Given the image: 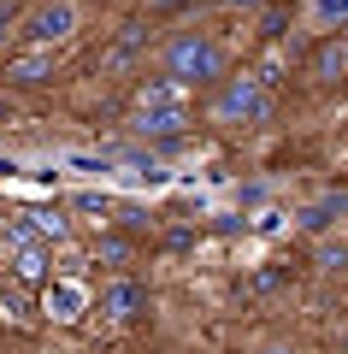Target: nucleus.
<instances>
[{"label":"nucleus","mask_w":348,"mask_h":354,"mask_svg":"<svg viewBox=\"0 0 348 354\" xmlns=\"http://www.w3.org/2000/svg\"><path fill=\"white\" fill-rule=\"evenodd\" d=\"M130 130L148 142L154 153H177L189 142V124H195V88L177 83V77H148L136 83V101H130Z\"/></svg>","instance_id":"nucleus-1"},{"label":"nucleus","mask_w":348,"mask_h":354,"mask_svg":"<svg viewBox=\"0 0 348 354\" xmlns=\"http://www.w3.org/2000/svg\"><path fill=\"white\" fill-rule=\"evenodd\" d=\"M160 71L177 77V83H189V88H219L224 77H230V48H224L212 30L183 24V30H172V36H165Z\"/></svg>","instance_id":"nucleus-2"},{"label":"nucleus","mask_w":348,"mask_h":354,"mask_svg":"<svg viewBox=\"0 0 348 354\" xmlns=\"http://www.w3.org/2000/svg\"><path fill=\"white\" fill-rule=\"evenodd\" d=\"M272 106H277V95L248 71V65H242V71H230V77L207 95V101H201V118H207V124H219V130H242V124H266V118H272Z\"/></svg>","instance_id":"nucleus-3"},{"label":"nucleus","mask_w":348,"mask_h":354,"mask_svg":"<svg viewBox=\"0 0 348 354\" xmlns=\"http://www.w3.org/2000/svg\"><path fill=\"white\" fill-rule=\"evenodd\" d=\"M77 30H83V6H77V0H42V6L24 12L18 36H24V48H59Z\"/></svg>","instance_id":"nucleus-4"},{"label":"nucleus","mask_w":348,"mask_h":354,"mask_svg":"<svg viewBox=\"0 0 348 354\" xmlns=\"http://www.w3.org/2000/svg\"><path fill=\"white\" fill-rule=\"evenodd\" d=\"M148 307H154L148 283L130 278V272H118V278H107V283L95 290V313L112 319V325H136V319H148Z\"/></svg>","instance_id":"nucleus-5"},{"label":"nucleus","mask_w":348,"mask_h":354,"mask_svg":"<svg viewBox=\"0 0 348 354\" xmlns=\"http://www.w3.org/2000/svg\"><path fill=\"white\" fill-rule=\"evenodd\" d=\"M36 301H42V313H48L53 325H77V319L95 307V290H89L77 272H53V283L36 295Z\"/></svg>","instance_id":"nucleus-6"},{"label":"nucleus","mask_w":348,"mask_h":354,"mask_svg":"<svg viewBox=\"0 0 348 354\" xmlns=\"http://www.w3.org/2000/svg\"><path fill=\"white\" fill-rule=\"evenodd\" d=\"M59 77V48H18L0 59V83L6 88H48Z\"/></svg>","instance_id":"nucleus-7"},{"label":"nucleus","mask_w":348,"mask_h":354,"mask_svg":"<svg viewBox=\"0 0 348 354\" xmlns=\"http://www.w3.org/2000/svg\"><path fill=\"white\" fill-rule=\"evenodd\" d=\"M148 53V24L142 18H130V24H118L112 30V41H107V53H100V77H118V71H130V65Z\"/></svg>","instance_id":"nucleus-8"},{"label":"nucleus","mask_w":348,"mask_h":354,"mask_svg":"<svg viewBox=\"0 0 348 354\" xmlns=\"http://www.w3.org/2000/svg\"><path fill=\"white\" fill-rule=\"evenodd\" d=\"M307 77H313L319 88L348 83V30H336V36H319V48L307 53Z\"/></svg>","instance_id":"nucleus-9"},{"label":"nucleus","mask_w":348,"mask_h":354,"mask_svg":"<svg viewBox=\"0 0 348 354\" xmlns=\"http://www.w3.org/2000/svg\"><path fill=\"white\" fill-rule=\"evenodd\" d=\"M6 266H12V283H24V290H36V295L53 283V248H48V242H24V248H12Z\"/></svg>","instance_id":"nucleus-10"},{"label":"nucleus","mask_w":348,"mask_h":354,"mask_svg":"<svg viewBox=\"0 0 348 354\" xmlns=\"http://www.w3.org/2000/svg\"><path fill=\"white\" fill-rule=\"evenodd\" d=\"M295 18L307 24V36H336L348 30V0H301Z\"/></svg>","instance_id":"nucleus-11"},{"label":"nucleus","mask_w":348,"mask_h":354,"mask_svg":"<svg viewBox=\"0 0 348 354\" xmlns=\"http://www.w3.org/2000/svg\"><path fill=\"white\" fill-rule=\"evenodd\" d=\"M18 218H24V225L36 230V242H48V248H53V242H65V236H71V218H65L59 207H24Z\"/></svg>","instance_id":"nucleus-12"},{"label":"nucleus","mask_w":348,"mask_h":354,"mask_svg":"<svg viewBox=\"0 0 348 354\" xmlns=\"http://www.w3.org/2000/svg\"><path fill=\"white\" fill-rule=\"evenodd\" d=\"M289 24H295V6H289V0H272V6L254 18V36H260L266 48H277V41H289Z\"/></svg>","instance_id":"nucleus-13"},{"label":"nucleus","mask_w":348,"mask_h":354,"mask_svg":"<svg viewBox=\"0 0 348 354\" xmlns=\"http://www.w3.org/2000/svg\"><path fill=\"white\" fill-rule=\"evenodd\" d=\"M130 254H136V248H130V236H118V230H100V236H95V260L112 266V278L130 266Z\"/></svg>","instance_id":"nucleus-14"},{"label":"nucleus","mask_w":348,"mask_h":354,"mask_svg":"<svg viewBox=\"0 0 348 354\" xmlns=\"http://www.w3.org/2000/svg\"><path fill=\"white\" fill-rule=\"evenodd\" d=\"M71 213H83V218H95V225L107 230V218L118 213V201H112L107 189H77V195H71Z\"/></svg>","instance_id":"nucleus-15"},{"label":"nucleus","mask_w":348,"mask_h":354,"mask_svg":"<svg viewBox=\"0 0 348 354\" xmlns=\"http://www.w3.org/2000/svg\"><path fill=\"white\" fill-rule=\"evenodd\" d=\"M342 213H348V195H324V201H313L307 213H301V225H307V230H331Z\"/></svg>","instance_id":"nucleus-16"},{"label":"nucleus","mask_w":348,"mask_h":354,"mask_svg":"<svg viewBox=\"0 0 348 354\" xmlns=\"http://www.w3.org/2000/svg\"><path fill=\"white\" fill-rule=\"evenodd\" d=\"M30 307H36V301H30V290H24V283H6V278H0V313L24 325V319H30Z\"/></svg>","instance_id":"nucleus-17"},{"label":"nucleus","mask_w":348,"mask_h":354,"mask_svg":"<svg viewBox=\"0 0 348 354\" xmlns=\"http://www.w3.org/2000/svg\"><path fill=\"white\" fill-rule=\"evenodd\" d=\"M65 165H71V171H83V177H107V171H118L112 148H100V153H65Z\"/></svg>","instance_id":"nucleus-18"},{"label":"nucleus","mask_w":348,"mask_h":354,"mask_svg":"<svg viewBox=\"0 0 348 354\" xmlns=\"http://www.w3.org/2000/svg\"><path fill=\"white\" fill-rule=\"evenodd\" d=\"M112 218H118L125 230H148L154 225V213H148V207H136V201H118V213H112Z\"/></svg>","instance_id":"nucleus-19"},{"label":"nucleus","mask_w":348,"mask_h":354,"mask_svg":"<svg viewBox=\"0 0 348 354\" xmlns=\"http://www.w3.org/2000/svg\"><path fill=\"white\" fill-rule=\"evenodd\" d=\"M195 0H142V12L148 18H172V12H189Z\"/></svg>","instance_id":"nucleus-20"},{"label":"nucleus","mask_w":348,"mask_h":354,"mask_svg":"<svg viewBox=\"0 0 348 354\" xmlns=\"http://www.w3.org/2000/svg\"><path fill=\"white\" fill-rule=\"evenodd\" d=\"M18 24H24V12H18V6H0V59H6V36H12Z\"/></svg>","instance_id":"nucleus-21"},{"label":"nucleus","mask_w":348,"mask_h":354,"mask_svg":"<svg viewBox=\"0 0 348 354\" xmlns=\"http://www.w3.org/2000/svg\"><path fill=\"white\" fill-rule=\"evenodd\" d=\"M219 6H224V12H254V18H260L272 0H219Z\"/></svg>","instance_id":"nucleus-22"},{"label":"nucleus","mask_w":348,"mask_h":354,"mask_svg":"<svg viewBox=\"0 0 348 354\" xmlns=\"http://www.w3.org/2000/svg\"><path fill=\"white\" fill-rule=\"evenodd\" d=\"M237 201H242V207H260V201H266V183H242Z\"/></svg>","instance_id":"nucleus-23"},{"label":"nucleus","mask_w":348,"mask_h":354,"mask_svg":"<svg viewBox=\"0 0 348 354\" xmlns=\"http://www.w3.org/2000/svg\"><path fill=\"white\" fill-rule=\"evenodd\" d=\"M319 266H348V248H342V242H336V248H324V254H319Z\"/></svg>","instance_id":"nucleus-24"},{"label":"nucleus","mask_w":348,"mask_h":354,"mask_svg":"<svg viewBox=\"0 0 348 354\" xmlns=\"http://www.w3.org/2000/svg\"><path fill=\"white\" fill-rule=\"evenodd\" d=\"M0 118H6V124H12V118H18V106H12V95H0Z\"/></svg>","instance_id":"nucleus-25"},{"label":"nucleus","mask_w":348,"mask_h":354,"mask_svg":"<svg viewBox=\"0 0 348 354\" xmlns=\"http://www.w3.org/2000/svg\"><path fill=\"white\" fill-rule=\"evenodd\" d=\"M0 254H6V242H0Z\"/></svg>","instance_id":"nucleus-26"},{"label":"nucleus","mask_w":348,"mask_h":354,"mask_svg":"<svg viewBox=\"0 0 348 354\" xmlns=\"http://www.w3.org/2000/svg\"><path fill=\"white\" fill-rule=\"evenodd\" d=\"M272 354H284V348H272Z\"/></svg>","instance_id":"nucleus-27"}]
</instances>
